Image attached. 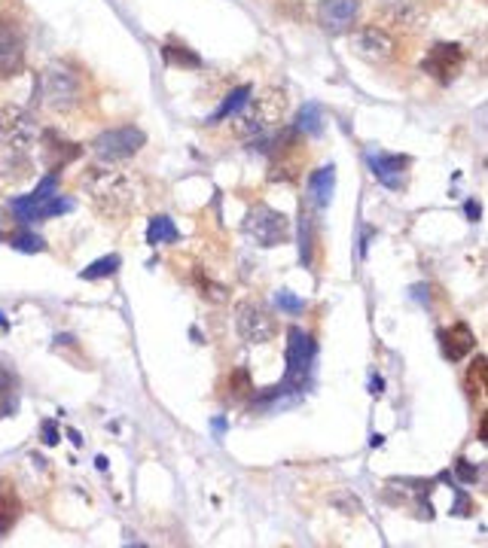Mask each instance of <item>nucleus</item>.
<instances>
[{"label":"nucleus","instance_id":"1","mask_svg":"<svg viewBox=\"0 0 488 548\" xmlns=\"http://www.w3.org/2000/svg\"><path fill=\"white\" fill-rule=\"evenodd\" d=\"M83 192L89 195V201H92V207L98 214H104L111 219H129L141 198L138 180H134L129 171L107 168V164L89 168V174L83 177Z\"/></svg>","mask_w":488,"mask_h":548},{"label":"nucleus","instance_id":"6","mask_svg":"<svg viewBox=\"0 0 488 548\" xmlns=\"http://www.w3.org/2000/svg\"><path fill=\"white\" fill-rule=\"evenodd\" d=\"M147 143V134L134 125H122V128H111V132H101L92 141V153L98 155V162L104 164H116L132 159L134 153H141V146Z\"/></svg>","mask_w":488,"mask_h":548},{"label":"nucleus","instance_id":"27","mask_svg":"<svg viewBox=\"0 0 488 548\" xmlns=\"http://www.w3.org/2000/svg\"><path fill=\"white\" fill-rule=\"evenodd\" d=\"M467 384H470V393H473V396H476L479 390H485V360H483V356H476L473 365H470Z\"/></svg>","mask_w":488,"mask_h":548},{"label":"nucleus","instance_id":"15","mask_svg":"<svg viewBox=\"0 0 488 548\" xmlns=\"http://www.w3.org/2000/svg\"><path fill=\"white\" fill-rule=\"evenodd\" d=\"M440 347H442V353H446V360L458 363L476 347V338L470 332L467 323H451L446 329H440Z\"/></svg>","mask_w":488,"mask_h":548},{"label":"nucleus","instance_id":"25","mask_svg":"<svg viewBox=\"0 0 488 548\" xmlns=\"http://www.w3.org/2000/svg\"><path fill=\"white\" fill-rule=\"evenodd\" d=\"M312 244H314L312 219L302 214L300 216V259H302V265H312Z\"/></svg>","mask_w":488,"mask_h":548},{"label":"nucleus","instance_id":"18","mask_svg":"<svg viewBox=\"0 0 488 548\" xmlns=\"http://www.w3.org/2000/svg\"><path fill=\"white\" fill-rule=\"evenodd\" d=\"M19 518H22L19 490L13 488L10 479H0V533H10Z\"/></svg>","mask_w":488,"mask_h":548},{"label":"nucleus","instance_id":"34","mask_svg":"<svg viewBox=\"0 0 488 548\" xmlns=\"http://www.w3.org/2000/svg\"><path fill=\"white\" fill-rule=\"evenodd\" d=\"M467 214H470V219H479V205H473V201H470V205H467Z\"/></svg>","mask_w":488,"mask_h":548},{"label":"nucleus","instance_id":"19","mask_svg":"<svg viewBox=\"0 0 488 548\" xmlns=\"http://www.w3.org/2000/svg\"><path fill=\"white\" fill-rule=\"evenodd\" d=\"M177 237H180L177 226L171 223L168 216H153V219H150V226H147V244H150V247L171 244V241H177Z\"/></svg>","mask_w":488,"mask_h":548},{"label":"nucleus","instance_id":"10","mask_svg":"<svg viewBox=\"0 0 488 548\" xmlns=\"http://www.w3.org/2000/svg\"><path fill=\"white\" fill-rule=\"evenodd\" d=\"M464 58L467 55L458 43H437L424 55L421 70L440 82H451L461 73V68H464Z\"/></svg>","mask_w":488,"mask_h":548},{"label":"nucleus","instance_id":"9","mask_svg":"<svg viewBox=\"0 0 488 548\" xmlns=\"http://www.w3.org/2000/svg\"><path fill=\"white\" fill-rule=\"evenodd\" d=\"M351 49H355L360 58L366 61H391L397 52V40L391 37V31H385L382 25H366L355 31L351 37Z\"/></svg>","mask_w":488,"mask_h":548},{"label":"nucleus","instance_id":"21","mask_svg":"<svg viewBox=\"0 0 488 548\" xmlns=\"http://www.w3.org/2000/svg\"><path fill=\"white\" fill-rule=\"evenodd\" d=\"M248 98H250V86H241V89H235V91H229V98L223 100L220 107H217V113L207 119V122H223V119H229L232 113H239V110L248 104Z\"/></svg>","mask_w":488,"mask_h":548},{"label":"nucleus","instance_id":"3","mask_svg":"<svg viewBox=\"0 0 488 548\" xmlns=\"http://www.w3.org/2000/svg\"><path fill=\"white\" fill-rule=\"evenodd\" d=\"M37 98L56 113H70L83 100V79L65 61H52L43 68L37 79Z\"/></svg>","mask_w":488,"mask_h":548},{"label":"nucleus","instance_id":"16","mask_svg":"<svg viewBox=\"0 0 488 548\" xmlns=\"http://www.w3.org/2000/svg\"><path fill=\"white\" fill-rule=\"evenodd\" d=\"M43 141H47L43 159H47V168H49V171H61L68 162H74V159H80V155H83V150H80L77 143L61 141V137H58L56 132H49L47 137H43Z\"/></svg>","mask_w":488,"mask_h":548},{"label":"nucleus","instance_id":"17","mask_svg":"<svg viewBox=\"0 0 488 548\" xmlns=\"http://www.w3.org/2000/svg\"><path fill=\"white\" fill-rule=\"evenodd\" d=\"M333 189H336V168H333V164H324V168L314 171L309 180V205L324 210L330 205Z\"/></svg>","mask_w":488,"mask_h":548},{"label":"nucleus","instance_id":"4","mask_svg":"<svg viewBox=\"0 0 488 548\" xmlns=\"http://www.w3.org/2000/svg\"><path fill=\"white\" fill-rule=\"evenodd\" d=\"M74 210V201L58 195V180L56 174L52 177H43L40 186L25 198H16L13 201V214L19 223H40V219H52V216H61Z\"/></svg>","mask_w":488,"mask_h":548},{"label":"nucleus","instance_id":"26","mask_svg":"<svg viewBox=\"0 0 488 548\" xmlns=\"http://www.w3.org/2000/svg\"><path fill=\"white\" fill-rule=\"evenodd\" d=\"M10 244L16 247V250H22V253H40L43 250V237L31 235V232H13Z\"/></svg>","mask_w":488,"mask_h":548},{"label":"nucleus","instance_id":"7","mask_svg":"<svg viewBox=\"0 0 488 548\" xmlns=\"http://www.w3.org/2000/svg\"><path fill=\"white\" fill-rule=\"evenodd\" d=\"M235 329H239V335L248 344H266L275 338L278 323H275V317H269V311L263 305L248 301V305H241L235 311Z\"/></svg>","mask_w":488,"mask_h":548},{"label":"nucleus","instance_id":"20","mask_svg":"<svg viewBox=\"0 0 488 548\" xmlns=\"http://www.w3.org/2000/svg\"><path fill=\"white\" fill-rule=\"evenodd\" d=\"M10 411H16V374L0 360V415H10Z\"/></svg>","mask_w":488,"mask_h":548},{"label":"nucleus","instance_id":"23","mask_svg":"<svg viewBox=\"0 0 488 548\" xmlns=\"http://www.w3.org/2000/svg\"><path fill=\"white\" fill-rule=\"evenodd\" d=\"M296 132L300 134H318L321 132V110L314 104H305L300 110V116H296Z\"/></svg>","mask_w":488,"mask_h":548},{"label":"nucleus","instance_id":"2","mask_svg":"<svg viewBox=\"0 0 488 548\" xmlns=\"http://www.w3.org/2000/svg\"><path fill=\"white\" fill-rule=\"evenodd\" d=\"M287 107H291V98H287L284 89H266L263 95L248 98V104L241 107V113H235V132L241 137H260L272 128L281 125V119L287 116Z\"/></svg>","mask_w":488,"mask_h":548},{"label":"nucleus","instance_id":"8","mask_svg":"<svg viewBox=\"0 0 488 548\" xmlns=\"http://www.w3.org/2000/svg\"><path fill=\"white\" fill-rule=\"evenodd\" d=\"M40 128H37V119H34L28 110L22 107H4L0 110V141L13 150H25L37 141Z\"/></svg>","mask_w":488,"mask_h":548},{"label":"nucleus","instance_id":"11","mask_svg":"<svg viewBox=\"0 0 488 548\" xmlns=\"http://www.w3.org/2000/svg\"><path fill=\"white\" fill-rule=\"evenodd\" d=\"M314 13H318V25L327 34H345L357 22L360 0H318Z\"/></svg>","mask_w":488,"mask_h":548},{"label":"nucleus","instance_id":"35","mask_svg":"<svg viewBox=\"0 0 488 548\" xmlns=\"http://www.w3.org/2000/svg\"><path fill=\"white\" fill-rule=\"evenodd\" d=\"M0 329H4V332L10 329V323H6V317H4V311H0Z\"/></svg>","mask_w":488,"mask_h":548},{"label":"nucleus","instance_id":"32","mask_svg":"<svg viewBox=\"0 0 488 548\" xmlns=\"http://www.w3.org/2000/svg\"><path fill=\"white\" fill-rule=\"evenodd\" d=\"M458 475H461V479H467V481H476V469H470L464 460L458 463Z\"/></svg>","mask_w":488,"mask_h":548},{"label":"nucleus","instance_id":"24","mask_svg":"<svg viewBox=\"0 0 488 548\" xmlns=\"http://www.w3.org/2000/svg\"><path fill=\"white\" fill-rule=\"evenodd\" d=\"M162 58H165L168 64H180V68H198V55L196 52H186L184 46H165V49H162Z\"/></svg>","mask_w":488,"mask_h":548},{"label":"nucleus","instance_id":"29","mask_svg":"<svg viewBox=\"0 0 488 548\" xmlns=\"http://www.w3.org/2000/svg\"><path fill=\"white\" fill-rule=\"evenodd\" d=\"M198 287H202V296L207 301H226V287L223 283H214L207 278H198Z\"/></svg>","mask_w":488,"mask_h":548},{"label":"nucleus","instance_id":"5","mask_svg":"<svg viewBox=\"0 0 488 548\" xmlns=\"http://www.w3.org/2000/svg\"><path fill=\"white\" fill-rule=\"evenodd\" d=\"M241 232L260 247H281L291 241V219L269 205H254L241 223Z\"/></svg>","mask_w":488,"mask_h":548},{"label":"nucleus","instance_id":"22","mask_svg":"<svg viewBox=\"0 0 488 548\" xmlns=\"http://www.w3.org/2000/svg\"><path fill=\"white\" fill-rule=\"evenodd\" d=\"M116 269H120V256L111 253L104 256V259H95L89 269L80 271V278L83 280H101V278H111V274H116Z\"/></svg>","mask_w":488,"mask_h":548},{"label":"nucleus","instance_id":"33","mask_svg":"<svg viewBox=\"0 0 488 548\" xmlns=\"http://www.w3.org/2000/svg\"><path fill=\"white\" fill-rule=\"evenodd\" d=\"M43 436H47V438H43L47 445H56V442H58V438H56V424H47V427H43Z\"/></svg>","mask_w":488,"mask_h":548},{"label":"nucleus","instance_id":"31","mask_svg":"<svg viewBox=\"0 0 488 548\" xmlns=\"http://www.w3.org/2000/svg\"><path fill=\"white\" fill-rule=\"evenodd\" d=\"M10 228H13V216L6 214L4 207H0V237H10V235H13Z\"/></svg>","mask_w":488,"mask_h":548},{"label":"nucleus","instance_id":"12","mask_svg":"<svg viewBox=\"0 0 488 548\" xmlns=\"http://www.w3.org/2000/svg\"><path fill=\"white\" fill-rule=\"evenodd\" d=\"M314 338L305 329H291V342H287V381H302L312 372L314 363Z\"/></svg>","mask_w":488,"mask_h":548},{"label":"nucleus","instance_id":"30","mask_svg":"<svg viewBox=\"0 0 488 548\" xmlns=\"http://www.w3.org/2000/svg\"><path fill=\"white\" fill-rule=\"evenodd\" d=\"M250 390H254V387H250V374L244 369L232 372V393H235V396H248Z\"/></svg>","mask_w":488,"mask_h":548},{"label":"nucleus","instance_id":"14","mask_svg":"<svg viewBox=\"0 0 488 548\" xmlns=\"http://www.w3.org/2000/svg\"><path fill=\"white\" fill-rule=\"evenodd\" d=\"M366 162H369V168H373V174H376L378 183H385L387 189H403L406 171H409V155L369 153Z\"/></svg>","mask_w":488,"mask_h":548},{"label":"nucleus","instance_id":"28","mask_svg":"<svg viewBox=\"0 0 488 548\" xmlns=\"http://www.w3.org/2000/svg\"><path fill=\"white\" fill-rule=\"evenodd\" d=\"M275 305L281 311H287V314H300V311L305 308V301L300 296H293L291 290H278L275 292Z\"/></svg>","mask_w":488,"mask_h":548},{"label":"nucleus","instance_id":"13","mask_svg":"<svg viewBox=\"0 0 488 548\" xmlns=\"http://www.w3.org/2000/svg\"><path fill=\"white\" fill-rule=\"evenodd\" d=\"M25 64V34L10 18H0V77H13Z\"/></svg>","mask_w":488,"mask_h":548}]
</instances>
